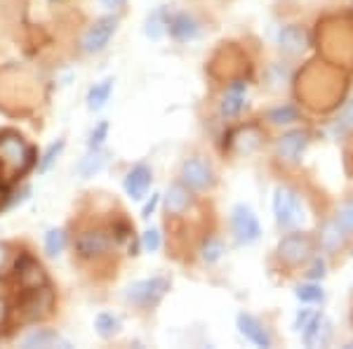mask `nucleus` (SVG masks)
Returning a JSON list of instances; mask_svg holds the SVG:
<instances>
[{
    "label": "nucleus",
    "instance_id": "1",
    "mask_svg": "<svg viewBox=\"0 0 353 349\" xmlns=\"http://www.w3.org/2000/svg\"><path fill=\"white\" fill-rule=\"evenodd\" d=\"M318 253L316 236L304 229H290L285 236H281V241L276 245V262L288 272H297L304 269L311 262V257Z\"/></svg>",
    "mask_w": 353,
    "mask_h": 349
},
{
    "label": "nucleus",
    "instance_id": "2",
    "mask_svg": "<svg viewBox=\"0 0 353 349\" xmlns=\"http://www.w3.org/2000/svg\"><path fill=\"white\" fill-rule=\"evenodd\" d=\"M273 215L281 229H297L304 220V198L292 185H278L273 191Z\"/></svg>",
    "mask_w": 353,
    "mask_h": 349
},
{
    "label": "nucleus",
    "instance_id": "3",
    "mask_svg": "<svg viewBox=\"0 0 353 349\" xmlns=\"http://www.w3.org/2000/svg\"><path fill=\"white\" fill-rule=\"evenodd\" d=\"M313 133L309 128H292L273 140V158L285 168H297L301 156L311 144Z\"/></svg>",
    "mask_w": 353,
    "mask_h": 349
},
{
    "label": "nucleus",
    "instance_id": "4",
    "mask_svg": "<svg viewBox=\"0 0 353 349\" xmlns=\"http://www.w3.org/2000/svg\"><path fill=\"white\" fill-rule=\"evenodd\" d=\"M179 180L184 182L193 194L212 191V189L217 187V173H214L210 158L203 156V153H193V156L181 161Z\"/></svg>",
    "mask_w": 353,
    "mask_h": 349
},
{
    "label": "nucleus",
    "instance_id": "5",
    "mask_svg": "<svg viewBox=\"0 0 353 349\" xmlns=\"http://www.w3.org/2000/svg\"><path fill=\"white\" fill-rule=\"evenodd\" d=\"M313 236H316L318 253L325 255V260H339L341 255L353 248V241L346 236L344 229L337 225V220L332 215H327L321 222V227H318V232Z\"/></svg>",
    "mask_w": 353,
    "mask_h": 349
},
{
    "label": "nucleus",
    "instance_id": "6",
    "mask_svg": "<svg viewBox=\"0 0 353 349\" xmlns=\"http://www.w3.org/2000/svg\"><path fill=\"white\" fill-rule=\"evenodd\" d=\"M33 158H36V151H33L31 147H26L21 135L12 133V130L0 135V163L14 168L17 177L31 170Z\"/></svg>",
    "mask_w": 353,
    "mask_h": 349
},
{
    "label": "nucleus",
    "instance_id": "7",
    "mask_svg": "<svg viewBox=\"0 0 353 349\" xmlns=\"http://www.w3.org/2000/svg\"><path fill=\"white\" fill-rule=\"evenodd\" d=\"M168 290H170V279L151 276L144 279V281H134L132 285H128L125 297H128V302H132L139 309H153L161 305V300L168 295Z\"/></svg>",
    "mask_w": 353,
    "mask_h": 349
},
{
    "label": "nucleus",
    "instance_id": "8",
    "mask_svg": "<svg viewBox=\"0 0 353 349\" xmlns=\"http://www.w3.org/2000/svg\"><path fill=\"white\" fill-rule=\"evenodd\" d=\"M54 307V295L50 285H38V288H24L19 297V312L24 321H38V319L48 317Z\"/></svg>",
    "mask_w": 353,
    "mask_h": 349
},
{
    "label": "nucleus",
    "instance_id": "9",
    "mask_svg": "<svg viewBox=\"0 0 353 349\" xmlns=\"http://www.w3.org/2000/svg\"><path fill=\"white\" fill-rule=\"evenodd\" d=\"M231 232H233V236H236V241L243 245L259 241L261 225H259L257 215L252 213V208H248L245 203H238L236 208L231 210Z\"/></svg>",
    "mask_w": 353,
    "mask_h": 349
},
{
    "label": "nucleus",
    "instance_id": "10",
    "mask_svg": "<svg viewBox=\"0 0 353 349\" xmlns=\"http://www.w3.org/2000/svg\"><path fill=\"white\" fill-rule=\"evenodd\" d=\"M116 31H118V17H101V19H97L94 24L83 33V41H81L83 50L88 55L101 53V50L109 45L111 38L116 36Z\"/></svg>",
    "mask_w": 353,
    "mask_h": 349
},
{
    "label": "nucleus",
    "instance_id": "11",
    "mask_svg": "<svg viewBox=\"0 0 353 349\" xmlns=\"http://www.w3.org/2000/svg\"><path fill=\"white\" fill-rule=\"evenodd\" d=\"M278 45H281V53L288 57H301L309 50L311 38L304 24H285L278 33Z\"/></svg>",
    "mask_w": 353,
    "mask_h": 349
},
{
    "label": "nucleus",
    "instance_id": "12",
    "mask_svg": "<svg viewBox=\"0 0 353 349\" xmlns=\"http://www.w3.org/2000/svg\"><path fill=\"white\" fill-rule=\"evenodd\" d=\"M193 201H196V196H193V191L181 180L172 182V185L168 187V191H165V196H163L165 213H168L170 217L186 215L193 208Z\"/></svg>",
    "mask_w": 353,
    "mask_h": 349
},
{
    "label": "nucleus",
    "instance_id": "13",
    "mask_svg": "<svg viewBox=\"0 0 353 349\" xmlns=\"http://www.w3.org/2000/svg\"><path fill=\"white\" fill-rule=\"evenodd\" d=\"M236 321H238V330H241V335L245 340H250L257 347H273V337L269 333V328H266L257 317H252V314H248V312H241Z\"/></svg>",
    "mask_w": 353,
    "mask_h": 349
},
{
    "label": "nucleus",
    "instance_id": "14",
    "mask_svg": "<svg viewBox=\"0 0 353 349\" xmlns=\"http://www.w3.org/2000/svg\"><path fill=\"white\" fill-rule=\"evenodd\" d=\"M109 250H111V236L99 232V229H94V232H83L81 236L76 238V253L85 257V260L99 257V255L109 253Z\"/></svg>",
    "mask_w": 353,
    "mask_h": 349
},
{
    "label": "nucleus",
    "instance_id": "15",
    "mask_svg": "<svg viewBox=\"0 0 353 349\" xmlns=\"http://www.w3.org/2000/svg\"><path fill=\"white\" fill-rule=\"evenodd\" d=\"M151 180H153V173L151 168L146 163H137L132 170H130L128 175H125V191H128V196L132 198V201H139V198L146 196V191H149L151 187Z\"/></svg>",
    "mask_w": 353,
    "mask_h": 349
},
{
    "label": "nucleus",
    "instance_id": "16",
    "mask_svg": "<svg viewBox=\"0 0 353 349\" xmlns=\"http://www.w3.org/2000/svg\"><path fill=\"white\" fill-rule=\"evenodd\" d=\"M245 93H248V83L245 81H233L226 85V93L219 102V113L224 118H236L241 116L245 109Z\"/></svg>",
    "mask_w": 353,
    "mask_h": 349
},
{
    "label": "nucleus",
    "instance_id": "17",
    "mask_svg": "<svg viewBox=\"0 0 353 349\" xmlns=\"http://www.w3.org/2000/svg\"><path fill=\"white\" fill-rule=\"evenodd\" d=\"M168 33L179 43L191 41L198 36V21L189 12H174L168 17Z\"/></svg>",
    "mask_w": 353,
    "mask_h": 349
},
{
    "label": "nucleus",
    "instance_id": "18",
    "mask_svg": "<svg viewBox=\"0 0 353 349\" xmlns=\"http://www.w3.org/2000/svg\"><path fill=\"white\" fill-rule=\"evenodd\" d=\"M17 276H19L21 288H38V285L48 283L43 267L28 255L21 257V262H17Z\"/></svg>",
    "mask_w": 353,
    "mask_h": 349
},
{
    "label": "nucleus",
    "instance_id": "19",
    "mask_svg": "<svg viewBox=\"0 0 353 349\" xmlns=\"http://www.w3.org/2000/svg\"><path fill=\"white\" fill-rule=\"evenodd\" d=\"M21 347H71V342L66 340V337H61L57 330H50V328H36L31 330L24 340H21Z\"/></svg>",
    "mask_w": 353,
    "mask_h": 349
},
{
    "label": "nucleus",
    "instance_id": "20",
    "mask_svg": "<svg viewBox=\"0 0 353 349\" xmlns=\"http://www.w3.org/2000/svg\"><path fill=\"white\" fill-rule=\"evenodd\" d=\"M261 140H264V135L259 133L257 125H245V128H241L231 137V142L238 153H252L254 149L261 147Z\"/></svg>",
    "mask_w": 353,
    "mask_h": 349
},
{
    "label": "nucleus",
    "instance_id": "21",
    "mask_svg": "<svg viewBox=\"0 0 353 349\" xmlns=\"http://www.w3.org/2000/svg\"><path fill=\"white\" fill-rule=\"evenodd\" d=\"M109 161V151L106 149H90V153L85 158H81V163H78V175L83 177V180H88V177H94L97 173H101V168L106 165Z\"/></svg>",
    "mask_w": 353,
    "mask_h": 349
},
{
    "label": "nucleus",
    "instance_id": "22",
    "mask_svg": "<svg viewBox=\"0 0 353 349\" xmlns=\"http://www.w3.org/2000/svg\"><path fill=\"white\" fill-rule=\"evenodd\" d=\"M332 217L337 220V225L344 229L346 236L353 241V191L344 194V196L339 198L332 210Z\"/></svg>",
    "mask_w": 353,
    "mask_h": 349
},
{
    "label": "nucleus",
    "instance_id": "23",
    "mask_svg": "<svg viewBox=\"0 0 353 349\" xmlns=\"http://www.w3.org/2000/svg\"><path fill=\"white\" fill-rule=\"evenodd\" d=\"M198 253H201V260L205 262V265H217V262L226 253L224 238L217 236V234H208V236H205L203 241H201V248H198Z\"/></svg>",
    "mask_w": 353,
    "mask_h": 349
},
{
    "label": "nucleus",
    "instance_id": "24",
    "mask_svg": "<svg viewBox=\"0 0 353 349\" xmlns=\"http://www.w3.org/2000/svg\"><path fill=\"white\" fill-rule=\"evenodd\" d=\"M299 109L294 104H281V106H273L266 111V123L269 125H278V128H283V125H292L299 121Z\"/></svg>",
    "mask_w": 353,
    "mask_h": 349
},
{
    "label": "nucleus",
    "instance_id": "25",
    "mask_svg": "<svg viewBox=\"0 0 353 349\" xmlns=\"http://www.w3.org/2000/svg\"><path fill=\"white\" fill-rule=\"evenodd\" d=\"M113 78H104L101 83H97L94 88H90V93H88V106L92 109V111H99L101 106L109 102V97L113 93Z\"/></svg>",
    "mask_w": 353,
    "mask_h": 349
},
{
    "label": "nucleus",
    "instance_id": "26",
    "mask_svg": "<svg viewBox=\"0 0 353 349\" xmlns=\"http://www.w3.org/2000/svg\"><path fill=\"white\" fill-rule=\"evenodd\" d=\"M94 328L101 337L109 340V337L118 335V330H121V321H118V317H113V314L101 312V314H97V319H94Z\"/></svg>",
    "mask_w": 353,
    "mask_h": 349
},
{
    "label": "nucleus",
    "instance_id": "27",
    "mask_svg": "<svg viewBox=\"0 0 353 349\" xmlns=\"http://www.w3.org/2000/svg\"><path fill=\"white\" fill-rule=\"evenodd\" d=\"M64 248H66V232L64 229H50L45 234V253L54 257L64 253Z\"/></svg>",
    "mask_w": 353,
    "mask_h": 349
},
{
    "label": "nucleus",
    "instance_id": "28",
    "mask_svg": "<svg viewBox=\"0 0 353 349\" xmlns=\"http://www.w3.org/2000/svg\"><path fill=\"white\" fill-rule=\"evenodd\" d=\"M294 295H297V300L304 302V305H316V302L323 300V288L318 281H306L297 285V293Z\"/></svg>",
    "mask_w": 353,
    "mask_h": 349
},
{
    "label": "nucleus",
    "instance_id": "29",
    "mask_svg": "<svg viewBox=\"0 0 353 349\" xmlns=\"http://www.w3.org/2000/svg\"><path fill=\"white\" fill-rule=\"evenodd\" d=\"M323 323H325V317H323V312H318V314H311V319L306 321V326L301 330H304V342L306 345H316L318 342V337H321V328H323Z\"/></svg>",
    "mask_w": 353,
    "mask_h": 349
},
{
    "label": "nucleus",
    "instance_id": "30",
    "mask_svg": "<svg viewBox=\"0 0 353 349\" xmlns=\"http://www.w3.org/2000/svg\"><path fill=\"white\" fill-rule=\"evenodd\" d=\"M332 130H334V135H346V133H351V130H353V100L346 102V106L339 111V116H337V121H334Z\"/></svg>",
    "mask_w": 353,
    "mask_h": 349
},
{
    "label": "nucleus",
    "instance_id": "31",
    "mask_svg": "<svg viewBox=\"0 0 353 349\" xmlns=\"http://www.w3.org/2000/svg\"><path fill=\"white\" fill-rule=\"evenodd\" d=\"M304 276L306 281H321V279H325V255L316 253L311 257V262L304 267Z\"/></svg>",
    "mask_w": 353,
    "mask_h": 349
},
{
    "label": "nucleus",
    "instance_id": "32",
    "mask_svg": "<svg viewBox=\"0 0 353 349\" xmlns=\"http://www.w3.org/2000/svg\"><path fill=\"white\" fill-rule=\"evenodd\" d=\"M163 31H168V12L165 10H156L149 17V21H146V33L151 38H161Z\"/></svg>",
    "mask_w": 353,
    "mask_h": 349
},
{
    "label": "nucleus",
    "instance_id": "33",
    "mask_svg": "<svg viewBox=\"0 0 353 349\" xmlns=\"http://www.w3.org/2000/svg\"><path fill=\"white\" fill-rule=\"evenodd\" d=\"M64 147H66V142L64 140H57L54 144H50L48 147V151L43 153V161H41V173H45V170L50 168L54 161H57V156H59L61 151H64Z\"/></svg>",
    "mask_w": 353,
    "mask_h": 349
},
{
    "label": "nucleus",
    "instance_id": "34",
    "mask_svg": "<svg viewBox=\"0 0 353 349\" xmlns=\"http://www.w3.org/2000/svg\"><path fill=\"white\" fill-rule=\"evenodd\" d=\"M141 248H144L146 253H156V250L161 248V234H158V229H146V232L141 234Z\"/></svg>",
    "mask_w": 353,
    "mask_h": 349
},
{
    "label": "nucleus",
    "instance_id": "35",
    "mask_svg": "<svg viewBox=\"0 0 353 349\" xmlns=\"http://www.w3.org/2000/svg\"><path fill=\"white\" fill-rule=\"evenodd\" d=\"M106 135H109V123L106 121H101L97 128L90 133V140H88V147L90 149H99L101 144H104V140H106Z\"/></svg>",
    "mask_w": 353,
    "mask_h": 349
},
{
    "label": "nucleus",
    "instance_id": "36",
    "mask_svg": "<svg viewBox=\"0 0 353 349\" xmlns=\"http://www.w3.org/2000/svg\"><path fill=\"white\" fill-rule=\"evenodd\" d=\"M158 203H161V194H153L151 201L144 205V210H141V217H144V220H149V217L153 215V210L158 208Z\"/></svg>",
    "mask_w": 353,
    "mask_h": 349
},
{
    "label": "nucleus",
    "instance_id": "37",
    "mask_svg": "<svg viewBox=\"0 0 353 349\" xmlns=\"http://www.w3.org/2000/svg\"><path fill=\"white\" fill-rule=\"evenodd\" d=\"M99 3H101V8H106V10H121L125 5V0H99Z\"/></svg>",
    "mask_w": 353,
    "mask_h": 349
},
{
    "label": "nucleus",
    "instance_id": "38",
    "mask_svg": "<svg viewBox=\"0 0 353 349\" xmlns=\"http://www.w3.org/2000/svg\"><path fill=\"white\" fill-rule=\"evenodd\" d=\"M8 317H10V307H8V302H5L3 297H0V326H5Z\"/></svg>",
    "mask_w": 353,
    "mask_h": 349
}]
</instances>
